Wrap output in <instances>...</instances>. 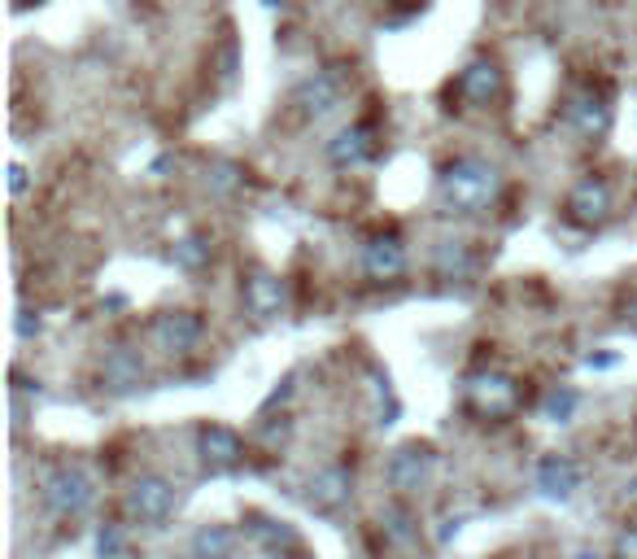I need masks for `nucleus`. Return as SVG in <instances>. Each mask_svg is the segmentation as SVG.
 <instances>
[{
    "instance_id": "6ab92c4d",
    "label": "nucleus",
    "mask_w": 637,
    "mask_h": 559,
    "mask_svg": "<svg viewBox=\"0 0 637 559\" xmlns=\"http://www.w3.org/2000/svg\"><path fill=\"white\" fill-rule=\"evenodd\" d=\"M236 555V533L227 525H201L192 533V559H232Z\"/></svg>"
},
{
    "instance_id": "cd10ccee",
    "label": "nucleus",
    "mask_w": 637,
    "mask_h": 559,
    "mask_svg": "<svg viewBox=\"0 0 637 559\" xmlns=\"http://www.w3.org/2000/svg\"><path fill=\"white\" fill-rule=\"evenodd\" d=\"M288 394H293V376H284L280 389H271V398L262 402V411H271V407H280V402H288Z\"/></svg>"
},
{
    "instance_id": "f257e3e1",
    "label": "nucleus",
    "mask_w": 637,
    "mask_h": 559,
    "mask_svg": "<svg viewBox=\"0 0 637 559\" xmlns=\"http://www.w3.org/2000/svg\"><path fill=\"white\" fill-rule=\"evenodd\" d=\"M437 193L450 214H485L502 193V175L485 158H454L441 166Z\"/></svg>"
},
{
    "instance_id": "c756f323",
    "label": "nucleus",
    "mask_w": 637,
    "mask_h": 559,
    "mask_svg": "<svg viewBox=\"0 0 637 559\" xmlns=\"http://www.w3.org/2000/svg\"><path fill=\"white\" fill-rule=\"evenodd\" d=\"M262 437H267V442H284V437H288V420H284V415H280V424L262 428Z\"/></svg>"
},
{
    "instance_id": "b1692460",
    "label": "nucleus",
    "mask_w": 637,
    "mask_h": 559,
    "mask_svg": "<svg viewBox=\"0 0 637 559\" xmlns=\"http://www.w3.org/2000/svg\"><path fill=\"white\" fill-rule=\"evenodd\" d=\"M123 555H127L123 525H101V529H96V559H123Z\"/></svg>"
},
{
    "instance_id": "1a4fd4ad",
    "label": "nucleus",
    "mask_w": 637,
    "mask_h": 559,
    "mask_svg": "<svg viewBox=\"0 0 637 559\" xmlns=\"http://www.w3.org/2000/svg\"><path fill=\"white\" fill-rule=\"evenodd\" d=\"M197 455H201V463H206L210 472H227V468H236V463L245 459V442H240L236 428L206 424L197 433Z\"/></svg>"
},
{
    "instance_id": "a211bd4d",
    "label": "nucleus",
    "mask_w": 637,
    "mask_h": 559,
    "mask_svg": "<svg viewBox=\"0 0 637 559\" xmlns=\"http://www.w3.org/2000/svg\"><path fill=\"white\" fill-rule=\"evenodd\" d=\"M101 380H105V389H114V394H131V389H136L140 380H144L140 354L110 350V354H105V363H101Z\"/></svg>"
},
{
    "instance_id": "ddd939ff",
    "label": "nucleus",
    "mask_w": 637,
    "mask_h": 559,
    "mask_svg": "<svg viewBox=\"0 0 637 559\" xmlns=\"http://www.w3.org/2000/svg\"><path fill=\"white\" fill-rule=\"evenodd\" d=\"M350 494H354V477H350V468H341V463L315 472L310 485H306V498H310L315 511H341L345 503H350Z\"/></svg>"
},
{
    "instance_id": "393cba45",
    "label": "nucleus",
    "mask_w": 637,
    "mask_h": 559,
    "mask_svg": "<svg viewBox=\"0 0 637 559\" xmlns=\"http://www.w3.org/2000/svg\"><path fill=\"white\" fill-rule=\"evenodd\" d=\"M210 184L219 188V193H236V188L245 184V175H240V166H232V162H214L210 166Z\"/></svg>"
},
{
    "instance_id": "473e14b6",
    "label": "nucleus",
    "mask_w": 637,
    "mask_h": 559,
    "mask_svg": "<svg viewBox=\"0 0 637 559\" xmlns=\"http://www.w3.org/2000/svg\"><path fill=\"white\" fill-rule=\"evenodd\" d=\"M576 559H598V555H594V551H581V555H576Z\"/></svg>"
},
{
    "instance_id": "7ed1b4c3",
    "label": "nucleus",
    "mask_w": 637,
    "mask_h": 559,
    "mask_svg": "<svg viewBox=\"0 0 637 559\" xmlns=\"http://www.w3.org/2000/svg\"><path fill=\"white\" fill-rule=\"evenodd\" d=\"M123 507H127V516L136 520V525L158 529V525H166V520L175 516V485L166 477H136V481H131V490H127V498H123Z\"/></svg>"
},
{
    "instance_id": "2eb2a0df",
    "label": "nucleus",
    "mask_w": 637,
    "mask_h": 559,
    "mask_svg": "<svg viewBox=\"0 0 637 559\" xmlns=\"http://www.w3.org/2000/svg\"><path fill=\"white\" fill-rule=\"evenodd\" d=\"M537 490L555 503H568V498L581 490V468L568 459V455H546L537 463Z\"/></svg>"
},
{
    "instance_id": "f3484780",
    "label": "nucleus",
    "mask_w": 637,
    "mask_h": 559,
    "mask_svg": "<svg viewBox=\"0 0 637 559\" xmlns=\"http://www.w3.org/2000/svg\"><path fill=\"white\" fill-rule=\"evenodd\" d=\"M249 538L258 546H267L271 555H297L302 551V538H297V529L288 525V520H267V516H249Z\"/></svg>"
},
{
    "instance_id": "a878e982",
    "label": "nucleus",
    "mask_w": 637,
    "mask_h": 559,
    "mask_svg": "<svg viewBox=\"0 0 637 559\" xmlns=\"http://www.w3.org/2000/svg\"><path fill=\"white\" fill-rule=\"evenodd\" d=\"M616 559H637V525H629L616 538Z\"/></svg>"
},
{
    "instance_id": "6e6552de",
    "label": "nucleus",
    "mask_w": 637,
    "mask_h": 559,
    "mask_svg": "<svg viewBox=\"0 0 637 559\" xmlns=\"http://www.w3.org/2000/svg\"><path fill=\"white\" fill-rule=\"evenodd\" d=\"M240 302H245V311L254 315L258 324H271V319H280L288 306L284 280L271 276V271H254V276L240 284Z\"/></svg>"
},
{
    "instance_id": "dca6fc26",
    "label": "nucleus",
    "mask_w": 637,
    "mask_h": 559,
    "mask_svg": "<svg viewBox=\"0 0 637 559\" xmlns=\"http://www.w3.org/2000/svg\"><path fill=\"white\" fill-rule=\"evenodd\" d=\"M371 153H376V136H371V127H363V123L341 127V132L328 140V162L341 166V171H350V166H363Z\"/></svg>"
},
{
    "instance_id": "f03ea898",
    "label": "nucleus",
    "mask_w": 637,
    "mask_h": 559,
    "mask_svg": "<svg viewBox=\"0 0 637 559\" xmlns=\"http://www.w3.org/2000/svg\"><path fill=\"white\" fill-rule=\"evenodd\" d=\"M40 498L53 516L75 520L96 503V485H92L88 472L75 468V463H53V468H44V477H40Z\"/></svg>"
},
{
    "instance_id": "aec40b11",
    "label": "nucleus",
    "mask_w": 637,
    "mask_h": 559,
    "mask_svg": "<svg viewBox=\"0 0 637 559\" xmlns=\"http://www.w3.org/2000/svg\"><path fill=\"white\" fill-rule=\"evenodd\" d=\"M171 258H175V267H184V271H201L210 263V241H201V236H179L171 245Z\"/></svg>"
},
{
    "instance_id": "20e7f679",
    "label": "nucleus",
    "mask_w": 637,
    "mask_h": 559,
    "mask_svg": "<svg viewBox=\"0 0 637 559\" xmlns=\"http://www.w3.org/2000/svg\"><path fill=\"white\" fill-rule=\"evenodd\" d=\"M463 394H467V402H472V411L498 420V415L515 411V402H520V385H515L507 372H498V367H480V372L467 376Z\"/></svg>"
},
{
    "instance_id": "bb28decb",
    "label": "nucleus",
    "mask_w": 637,
    "mask_h": 559,
    "mask_svg": "<svg viewBox=\"0 0 637 559\" xmlns=\"http://www.w3.org/2000/svg\"><path fill=\"white\" fill-rule=\"evenodd\" d=\"M27 171H22V166L18 162H9V193H14V197H22V193H27Z\"/></svg>"
},
{
    "instance_id": "9b49d317",
    "label": "nucleus",
    "mask_w": 637,
    "mask_h": 559,
    "mask_svg": "<svg viewBox=\"0 0 637 559\" xmlns=\"http://www.w3.org/2000/svg\"><path fill=\"white\" fill-rule=\"evenodd\" d=\"M563 118H568V127L576 136H585V140H598L611 127V105L603 92H594V88H585V92H576V97L568 101V110H563Z\"/></svg>"
},
{
    "instance_id": "39448f33",
    "label": "nucleus",
    "mask_w": 637,
    "mask_h": 559,
    "mask_svg": "<svg viewBox=\"0 0 637 559\" xmlns=\"http://www.w3.org/2000/svg\"><path fill=\"white\" fill-rule=\"evenodd\" d=\"M432 472H437V450L424 446V442H406L389 455V463H384V477H389L393 490L402 494H415L424 490V485L432 481Z\"/></svg>"
},
{
    "instance_id": "0eeeda50",
    "label": "nucleus",
    "mask_w": 637,
    "mask_h": 559,
    "mask_svg": "<svg viewBox=\"0 0 637 559\" xmlns=\"http://www.w3.org/2000/svg\"><path fill=\"white\" fill-rule=\"evenodd\" d=\"M568 219L576 228H603L611 219V188L598 175H585V180L572 184L568 193Z\"/></svg>"
},
{
    "instance_id": "2f4dec72",
    "label": "nucleus",
    "mask_w": 637,
    "mask_h": 559,
    "mask_svg": "<svg viewBox=\"0 0 637 559\" xmlns=\"http://www.w3.org/2000/svg\"><path fill=\"white\" fill-rule=\"evenodd\" d=\"M262 5H267V9H275V5H284V0H262Z\"/></svg>"
},
{
    "instance_id": "f8f14e48",
    "label": "nucleus",
    "mask_w": 637,
    "mask_h": 559,
    "mask_svg": "<svg viewBox=\"0 0 637 559\" xmlns=\"http://www.w3.org/2000/svg\"><path fill=\"white\" fill-rule=\"evenodd\" d=\"M363 271L371 280H398L406 271V245L402 236L384 232V236H371L363 245Z\"/></svg>"
},
{
    "instance_id": "4be33fe9",
    "label": "nucleus",
    "mask_w": 637,
    "mask_h": 559,
    "mask_svg": "<svg viewBox=\"0 0 637 559\" xmlns=\"http://www.w3.org/2000/svg\"><path fill=\"white\" fill-rule=\"evenodd\" d=\"M576 407H581V394H576V389H550L546 402H542V415L550 424H568L576 415Z\"/></svg>"
},
{
    "instance_id": "c85d7f7f",
    "label": "nucleus",
    "mask_w": 637,
    "mask_h": 559,
    "mask_svg": "<svg viewBox=\"0 0 637 559\" xmlns=\"http://www.w3.org/2000/svg\"><path fill=\"white\" fill-rule=\"evenodd\" d=\"M40 315H31V311H22L18 315V337H40Z\"/></svg>"
},
{
    "instance_id": "423d86ee",
    "label": "nucleus",
    "mask_w": 637,
    "mask_h": 559,
    "mask_svg": "<svg viewBox=\"0 0 637 559\" xmlns=\"http://www.w3.org/2000/svg\"><path fill=\"white\" fill-rule=\"evenodd\" d=\"M345 101V75L336 66L328 70H315L310 79H302L293 88V105L302 110L306 118H323V114H332L336 105Z\"/></svg>"
},
{
    "instance_id": "5701e85b",
    "label": "nucleus",
    "mask_w": 637,
    "mask_h": 559,
    "mask_svg": "<svg viewBox=\"0 0 637 559\" xmlns=\"http://www.w3.org/2000/svg\"><path fill=\"white\" fill-rule=\"evenodd\" d=\"M437 271L446 280L454 276H467L472 271V258H467V245L463 241H450V245H441V254H437Z\"/></svg>"
},
{
    "instance_id": "412c9836",
    "label": "nucleus",
    "mask_w": 637,
    "mask_h": 559,
    "mask_svg": "<svg viewBox=\"0 0 637 559\" xmlns=\"http://www.w3.org/2000/svg\"><path fill=\"white\" fill-rule=\"evenodd\" d=\"M380 525H384V538H389V542H398V546L415 542V520H411V511H406V507H384Z\"/></svg>"
},
{
    "instance_id": "4468645a",
    "label": "nucleus",
    "mask_w": 637,
    "mask_h": 559,
    "mask_svg": "<svg viewBox=\"0 0 637 559\" xmlns=\"http://www.w3.org/2000/svg\"><path fill=\"white\" fill-rule=\"evenodd\" d=\"M201 319L192 315V311H166L158 315V324H153V337H158V346L166 354H188L192 346L201 341Z\"/></svg>"
},
{
    "instance_id": "9d476101",
    "label": "nucleus",
    "mask_w": 637,
    "mask_h": 559,
    "mask_svg": "<svg viewBox=\"0 0 637 559\" xmlns=\"http://www.w3.org/2000/svg\"><path fill=\"white\" fill-rule=\"evenodd\" d=\"M454 92H459V97L472 105V110H485V105H494V101L502 97V70H498V62H489V57H476V62L459 75Z\"/></svg>"
},
{
    "instance_id": "7c9ffc66",
    "label": "nucleus",
    "mask_w": 637,
    "mask_h": 559,
    "mask_svg": "<svg viewBox=\"0 0 637 559\" xmlns=\"http://www.w3.org/2000/svg\"><path fill=\"white\" fill-rule=\"evenodd\" d=\"M611 363H616L611 354H603V359H594V354H590V359H585V367H611Z\"/></svg>"
}]
</instances>
